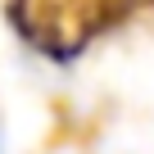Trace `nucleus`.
Segmentation results:
<instances>
[{"label":"nucleus","mask_w":154,"mask_h":154,"mask_svg":"<svg viewBox=\"0 0 154 154\" xmlns=\"http://www.w3.org/2000/svg\"><path fill=\"white\" fill-rule=\"evenodd\" d=\"M0 154H5V136H0Z\"/></svg>","instance_id":"nucleus-1"}]
</instances>
